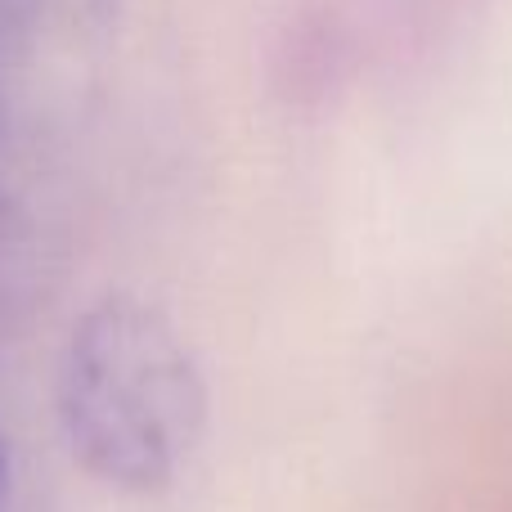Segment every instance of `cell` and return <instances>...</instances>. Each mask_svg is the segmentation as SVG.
<instances>
[{"label": "cell", "mask_w": 512, "mask_h": 512, "mask_svg": "<svg viewBox=\"0 0 512 512\" xmlns=\"http://www.w3.org/2000/svg\"><path fill=\"white\" fill-rule=\"evenodd\" d=\"M59 409L90 472L126 490H158L203 432V378L158 310L108 297L68 342Z\"/></svg>", "instance_id": "6da1fadb"}, {"label": "cell", "mask_w": 512, "mask_h": 512, "mask_svg": "<svg viewBox=\"0 0 512 512\" xmlns=\"http://www.w3.org/2000/svg\"><path fill=\"white\" fill-rule=\"evenodd\" d=\"M0 490H5V441H0Z\"/></svg>", "instance_id": "7a4b0ae2"}]
</instances>
